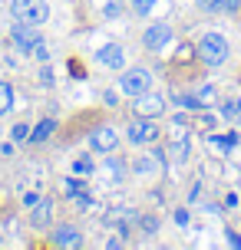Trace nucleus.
Instances as JSON below:
<instances>
[{
    "label": "nucleus",
    "mask_w": 241,
    "mask_h": 250,
    "mask_svg": "<svg viewBox=\"0 0 241 250\" xmlns=\"http://www.w3.org/2000/svg\"><path fill=\"white\" fill-rule=\"evenodd\" d=\"M195 53H198V60L205 62V66H221V62H228V40L221 37V33H205L202 40H198V46H195Z\"/></svg>",
    "instance_id": "nucleus-1"
},
{
    "label": "nucleus",
    "mask_w": 241,
    "mask_h": 250,
    "mask_svg": "<svg viewBox=\"0 0 241 250\" xmlns=\"http://www.w3.org/2000/svg\"><path fill=\"white\" fill-rule=\"evenodd\" d=\"M119 89L126 92L129 99H136L142 92H149L152 89V73L145 69V66H122V76H119Z\"/></svg>",
    "instance_id": "nucleus-2"
},
{
    "label": "nucleus",
    "mask_w": 241,
    "mask_h": 250,
    "mask_svg": "<svg viewBox=\"0 0 241 250\" xmlns=\"http://www.w3.org/2000/svg\"><path fill=\"white\" fill-rule=\"evenodd\" d=\"M10 13L17 17V20L33 23V26H43L47 20H50V7H47V0H13Z\"/></svg>",
    "instance_id": "nucleus-3"
},
{
    "label": "nucleus",
    "mask_w": 241,
    "mask_h": 250,
    "mask_svg": "<svg viewBox=\"0 0 241 250\" xmlns=\"http://www.w3.org/2000/svg\"><path fill=\"white\" fill-rule=\"evenodd\" d=\"M102 221H106V227H113L116 234L129 237V234L136 230V224H139V214H136V208H126V204H119V208H109V211L102 214Z\"/></svg>",
    "instance_id": "nucleus-4"
},
{
    "label": "nucleus",
    "mask_w": 241,
    "mask_h": 250,
    "mask_svg": "<svg viewBox=\"0 0 241 250\" xmlns=\"http://www.w3.org/2000/svg\"><path fill=\"white\" fill-rule=\"evenodd\" d=\"M159 125H155V119H145V115H136L132 122H129L126 128V138L132 142V145H155L159 142Z\"/></svg>",
    "instance_id": "nucleus-5"
},
{
    "label": "nucleus",
    "mask_w": 241,
    "mask_h": 250,
    "mask_svg": "<svg viewBox=\"0 0 241 250\" xmlns=\"http://www.w3.org/2000/svg\"><path fill=\"white\" fill-rule=\"evenodd\" d=\"M172 23H165V20H159V23H149L145 26V33H142V46L149 53H162L169 43H172Z\"/></svg>",
    "instance_id": "nucleus-6"
},
{
    "label": "nucleus",
    "mask_w": 241,
    "mask_h": 250,
    "mask_svg": "<svg viewBox=\"0 0 241 250\" xmlns=\"http://www.w3.org/2000/svg\"><path fill=\"white\" fill-rule=\"evenodd\" d=\"M10 40H13V46L20 53H30L33 46H37L40 40V26H33V23H24V20H17V23L10 26Z\"/></svg>",
    "instance_id": "nucleus-7"
},
{
    "label": "nucleus",
    "mask_w": 241,
    "mask_h": 250,
    "mask_svg": "<svg viewBox=\"0 0 241 250\" xmlns=\"http://www.w3.org/2000/svg\"><path fill=\"white\" fill-rule=\"evenodd\" d=\"M89 148L99 151V155L116 151V148H119V132H116L113 125H96V128L89 132Z\"/></svg>",
    "instance_id": "nucleus-8"
},
{
    "label": "nucleus",
    "mask_w": 241,
    "mask_h": 250,
    "mask_svg": "<svg viewBox=\"0 0 241 250\" xmlns=\"http://www.w3.org/2000/svg\"><path fill=\"white\" fill-rule=\"evenodd\" d=\"M165 105H169V102H165L162 96H155L152 89H149V92H142V96H136V99H132V115L159 119V115L165 112Z\"/></svg>",
    "instance_id": "nucleus-9"
},
{
    "label": "nucleus",
    "mask_w": 241,
    "mask_h": 250,
    "mask_svg": "<svg viewBox=\"0 0 241 250\" xmlns=\"http://www.w3.org/2000/svg\"><path fill=\"white\" fill-rule=\"evenodd\" d=\"M96 62L106 66V69H122L126 66V50L119 43H102L99 50H96Z\"/></svg>",
    "instance_id": "nucleus-10"
},
{
    "label": "nucleus",
    "mask_w": 241,
    "mask_h": 250,
    "mask_svg": "<svg viewBox=\"0 0 241 250\" xmlns=\"http://www.w3.org/2000/svg\"><path fill=\"white\" fill-rule=\"evenodd\" d=\"M53 244L56 247H83V234L73 224H56L53 227Z\"/></svg>",
    "instance_id": "nucleus-11"
},
{
    "label": "nucleus",
    "mask_w": 241,
    "mask_h": 250,
    "mask_svg": "<svg viewBox=\"0 0 241 250\" xmlns=\"http://www.w3.org/2000/svg\"><path fill=\"white\" fill-rule=\"evenodd\" d=\"M50 214H53V201L50 198H40L33 208H30V227H47L50 224Z\"/></svg>",
    "instance_id": "nucleus-12"
},
{
    "label": "nucleus",
    "mask_w": 241,
    "mask_h": 250,
    "mask_svg": "<svg viewBox=\"0 0 241 250\" xmlns=\"http://www.w3.org/2000/svg\"><path fill=\"white\" fill-rule=\"evenodd\" d=\"M53 132H56V122L47 115V119H40V122L33 125V132H30V138H26V142H30V145H43V142H47Z\"/></svg>",
    "instance_id": "nucleus-13"
},
{
    "label": "nucleus",
    "mask_w": 241,
    "mask_h": 250,
    "mask_svg": "<svg viewBox=\"0 0 241 250\" xmlns=\"http://www.w3.org/2000/svg\"><path fill=\"white\" fill-rule=\"evenodd\" d=\"M165 155H172L175 162H189V155H192V142H189V135L182 132V135H175V142L169 145V151Z\"/></svg>",
    "instance_id": "nucleus-14"
},
{
    "label": "nucleus",
    "mask_w": 241,
    "mask_h": 250,
    "mask_svg": "<svg viewBox=\"0 0 241 250\" xmlns=\"http://www.w3.org/2000/svg\"><path fill=\"white\" fill-rule=\"evenodd\" d=\"M221 115L241 128V99H225V102H221Z\"/></svg>",
    "instance_id": "nucleus-15"
},
{
    "label": "nucleus",
    "mask_w": 241,
    "mask_h": 250,
    "mask_svg": "<svg viewBox=\"0 0 241 250\" xmlns=\"http://www.w3.org/2000/svg\"><path fill=\"white\" fill-rule=\"evenodd\" d=\"M235 142H238L235 132H231V135H208V145L218 148V151H231V148H235Z\"/></svg>",
    "instance_id": "nucleus-16"
},
{
    "label": "nucleus",
    "mask_w": 241,
    "mask_h": 250,
    "mask_svg": "<svg viewBox=\"0 0 241 250\" xmlns=\"http://www.w3.org/2000/svg\"><path fill=\"white\" fill-rule=\"evenodd\" d=\"M102 171L113 178V181H122V171H126V168H122V162L113 158V151H109V158H106V165H102Z\"/></svg>",
    "instance_id": "nucleus-17"
},
{
    "label": "nucleus",
    "mask_w": 241,
    "mask_h": 250,
    "mask_svg": "<svg viewBox=\"0 0 241 250\" xmlns=\"http://www.w3.org/2000/svg\"><path fill=\"white\" fill-rule=\"evenodd\" d=\"M10 109H13V86L0 83V115H7Z\"/></svg>",
    "instance_id": "nucleus-18"
},
{
    "label": "nucleus",
    "mask_w": 241,
    "mask_h": 250,
    "mask_svg": "<svg viewBox=\"0 0 241 250\" xmlns=\"http://www.w3.org/2000/svg\"><path fill=\"white\" fill-rule=\"evenodd\" d=\"M175 105L189 109V112H205V102H198V96H182V92H178V96H175Z\"/></svg>",
    "instance_id": "nucleus-19"
},
{
    "label": "nucleus",
    "mask_w": 241,
    "mask_h": 250,
    "mask_svg": "<svg viewBox=\"0 0 241 250\" xmlns=\"http://www.w3.org/2000/svg\"><path fill=\"white\" fill-rule=\"evenodd\" d=\"M142 230V234H149V237H152L155 230H159V217H152V214H145V217H142L139 214V224H136Z\"/></svg>",
    "instance_id": "nucleus-20"
},
{
    "label": "nucleus",
    "mask_w": 241,
    "mask_h": 250,
    "mask_svg": "<svg viewBox=\"0 0 241 250\" xmlns=\"http://www.w3.org/2000/svg\"><path fill=\"white\" fill-rule=\"evenodd\" d=\"M129 7H132V13L136 17H149L155 7V0H129Z\"/></svg>",
    "instance_id": "nucleus-21"
},
{
    "label": "nucleus",
    "mask_w": 241,
    "mask_h": 250,
    "mask_svg": "<svg viewBox=\"0 0 241 250\" xmlns=\"http://www.w3.org/2000/svg\"><path fill=\"white\" fill-rule=\"evenodd\" d=\"M79 191H86V181L79 175H73V178H66V198H76Z\"/></svg>",
    "instance_id": "nucleus-22"
},
{
    "label": "nucleus",
    "mask_w": 241,
    "mask_h": 250,
    "mask_svg": "<svg viewBox=\"0 0 241 250\" xmlns=\"http://www.w3.org/2000/svg\"><path fill=\"white\" fill-rule=\"evenodd\" d=\"M73 171H76V175H93V171H96V165H93V158H86V155H83V158H76V162H73Z\"/></svg>",
    "instance_id": "nucleus-23"
},
{
    "label": "nucleus",
    "mask_w": 241,
    "mask_h": 250,
    "mask_svg": "<svg viewBox=\"0 0 241 250\" xmlns=\"http://www.w3.org/2000/svg\"><path fill=\"white\" fill-rule=\"evenodd\" d=\"M73 201H76V208H79V211H89V208H96V201H93V194H89V191H79V194H76Z\"/></svg>",
    "instance_id": "nucleus-24"
},
{
    "label": "nucleus",
    "mask_w": 241,
    "mask_h": 250,
    "mask_svg": "<svg viewBox=\"0 0 241 250\" xmlns=\"http://www.w3.org/2000/svg\"><path fill=\"white\" fill-rule=\"evenodd\" d=\"M30 53H33L40 62H47V60H50V43H47V40H40V43H37V46H33Z\"/></svg>",
    "instance_id": "nucleus-25"
},
{
    "label": "nucleus",
    "mask_w": 241,
    "mask_h": 250,
    "mask_svg": "<svg viewBox=\"0 0 241 250\" xmlns=\"http://www.w3.org/2000/svg\"><path fill=\"white\" fill-rule=\"evenodd\" d=\"M10 135H13V142H26V138H30V125H26V122H17Z\"/></svg>",
    "instance_id": "nucleus-26"
},
{
    "label": "nucleus",
    "mask_w": 241,
    "mask_h": 250,
    "mask_svg": "<svg viewBox=\"0 0 241 250\" xmlns=\"http://www.w3.org/2000/svg\"><path fill=\"white\" fill-rule=\"evenodd\" d=\"M221 3H225V0H198V7H202L205 13H215V10H221Z\"/></svg>",
    "instance_id": "nucleus-27"
},
{
    "label": "nucleus",
    "mask_w": 241,
    "mask_h": 250,
    "mask_svg": "<svg viewBox=\"0 0 241 250\" xmlns=\"http://www.w3.org/2000/svg\"><path fill=\"white\" fill-rule=\"evenodd\" d=\"M40 86H47V89L53 86V69H50V66H43V69H40Z\"/></svg>",
    "instance_id": "nucleus-28"
},
{
    "label": "nucleus",
    "mask_w": 241,
    "mask_h": 250,
    "mask_svg": "<svg viewBox=\"0 0 241 250\" xmlns=\"http://www.w3.org/2000/svg\"><path fill=\"white\" fill-rule=\"evenodd\" d=\"M175 224H178V227L189 224V211H185V208H178V211H175Z\"/></svg>",
    "instance_id": "nucleus-29"
},
{
    "label": "nucleus",
    "mask_w": 241,
    "mask_h": 250,
    "mask_svg": "<svg viewBox=\"0 0 241 250\" xmlns=\"http://www.w3.org/2000/svg\"><path fill=\"white\" fill-rule=\"evenodd\" d=\"M37 201H40V194H24V208H26V211H30V208H33Z\"/></svg>",
    "instance_id": "nucleus-30"
},
{
    "label": "nucleus",
    "mask_w": 241,
    "mask_h": 250,
    "mask_svg": "<svg viewBox=\"0 0 241 250\" xmlns=\"http://www.w3.org/2000/svg\"><path fill=\"white\" fill-rule=\"evenodd\" d=\"M225 234H228V244H231V247H241V237L235 234V230H225Z\"/></svg>",
    "instance_id": "nucleus-31"
},
{
    "label": "nucleus",
    "mask_w": 241,
    "mask_h": 250,
    "mask_svg": "<svg viewBox=\"0 0 241 250\" xmlns=\"http://www.w3.org/2000/svg\"><path fill=\"white\" fill-rule=\"evenodd\" d=\"M106 3H119V7H122V0H106Z\"/></svg>",
    "instance_id": "nucleus-32"
},
{
    "label": "nucleus",
    "mask_w": 241,
    "mask_h": 250,
    "mask_svg": "<svg viewBox=\"0 0 241 250\" xmlns=\"http://www.w3.org/2000/svg\"><path fill=\"white\" fill-rule=\"evenodd\" d=\"M0 240H3V237H0Z\"/></svg>",
    "instance_id": "nucleus-33"
}]
</instances>
